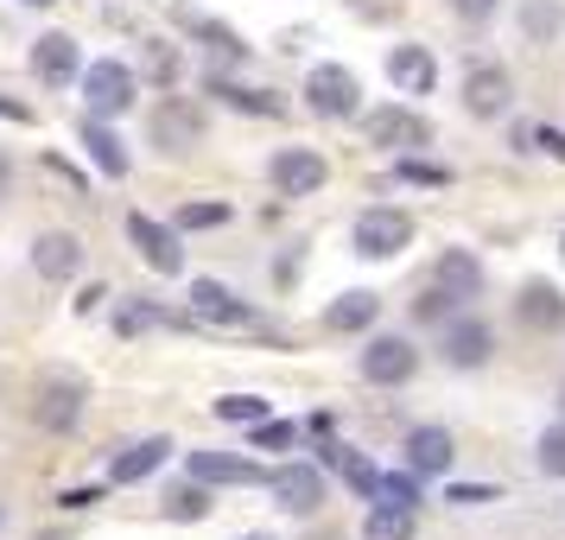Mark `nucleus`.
<instances>
[{"mask_svg":"<svg viewBox=\"0 0 565 540\" xmlns=\"http://www.w3.org/2000/svg\"><path fill=\"white\" fill-rule=\"evenodd\" d=\"M83 413H89V382L83 375H45L32 388V420L45 433H77Z\"/></svg>","mask_w":565,"mask_h":540,"instance_id":"f257e3e1","label":"nucleus"},{"mask_svg":"<svg viewBox=\"0 0 565 540\" xmlns=\"http://www.w3.org/2000/svg\"><path fill=\"white\" fill-rule=\"evenodd\" d=\"M83 103H89V115H103V121H115V115H128L134 96H140V83H134V71L121 64V57H96V64H83Z\"/></svg>","mask_w":565,"mask_h":540,"instance_id":"f03ea898","label":"nucleus"},{"mask_svg":"<svg viewBox=\"0 0 565 540\" xmlns=\"http://www.w3.org/2000/svg\"><path fill=\"white\" fill-rule=\"evenodd\" d=\"M362 103V83L350 64H311L306 71V108L324 115V121H350Z\"/></svg>","mask_w":565,"mask_h":540,"instance_id":"7ed1b4c3","label":"nucleus"},{"mask_svg":"<svg viewBox=\"0 0 565 540\" xmlns=\"http://www.w3.org/2000/svg\"><path fill=\"white\" fill-rule=\"evenodd\" d=\"M350 242H356V255H369V261H394L413 242V216L407 210H394V204H369L356 216Z\"/></svg>","mask_w":565,"mask_h":540,"instance_id":"20e7f679","label":"nucleus"},{"mask_svg":"<svg viewBox=\"0 0 565 540\" xmlns=\"http://www.w3.org/2000/svg\"><path fill=\"white\" fill-rule=\"evenodd\" d=\"M184 318H198V325H223V331H255L260 325L255 306H242L223 280H191V293H184Z\"/></svg>","mask_w":565,"mask_h":540,"instance_id":"39448f33","label":"nucleus"},{"mask_svg":"<svg viewBox=\"0 0 565 540\" xmlns=\"http://www.w3.org/2000/svg\"><path fill=\"white\" fill-rule=\"evenodd\" d=\"M147 128H153V147H166V153H191V147L204 140V108L191 103V96H159Z\"/></svg>","mask_w":565,"mask_h":540,"instance_id":"423d86ee","label":"nucleus"},{"mask_svg":"<svg viewBox=\"0 0 565 540\" xmlns=\"http://www.w3.org/2000/svg\"><path fill=\"white\" fill-rule=\"evenodd\" d=\"M128 242H134V255L147 261L153 274H184V242L172 223H159V216H147V210H134L128 216Z\"/></svg>","mask_w":565,"mask_h":540,"instance_id":"0eeeda50","label":"nucleus"},{"mask_svg":"<svg viewBox=\"0 0 565 540\" xmlns=\"http://www.w3.org/2000/svg\"><path fill=\"white\" fill-rule=\"evenodd\" d=\"M267 179H274L280 198H311V191H324L331 166H324V153H311V147H280V153L267 159Z\"/></svg>","mask_w":565,"mask_h":540,"instance_id":"6e6552de","label":"nucleus"},{"mask_svg":"<svg viewBox=\"0 0 565 540\" xmlns=\"http://www.w3.org/2000/svg\"><path fill=\"white\" fill-rule=\"evenodd\" d=\"M362 128H369V140L387 147V153H419V147H433V121L413 115V108H375Z\"/></svg>","mask_w":565,"mask_h":540,"instance_id":"1a4fd4ad","label":"nucleus"},{"mask_svg":"<svg viewBox=\"0 0 565 540\" xmlns=\"http://www.w3.org/2000/svg\"><path fill=\"white\" fill-rule=\"evenodd\" d=\"M184 470L210 489H248V484H267V470H260L248 452H191Z\"/></svg>","mask_w":565,"mask_h":540,"instance_id":"9d476101","label":"nucleus"},{"mask_svg":"<svg viewBox=\"0 0 565 540\" xmlns=\"http://www.w3.org/2000/svg\"><path fill=\"white\" fill-rule=\"evenodd\" d=\"M413 369H419V350H413L407 337H369V350H362V382L401 388Z\"/></svg>","mask_w":565,"mask_h":540,"instance_id":"9b49d317","label":"nucleus"},{"mask_svg":"<svg viewBox=\"0 0 565 540\" xmlns=\"http://www.w3.org/2000/svg\"><path fill=\"white\" fill-rule=\"evenodd\" d=\"M32 77L52 83V89H64V83L83 77V52L71 32H39V45H32Z\"/></svg>","mask_w":565,"mask_h":540,"instance_id":"f8f14e48","label":"nucleus"},{"mask_svg":"<svg viewBox=\"0 0 565 540\" xmlns=\"http://www.w3.org/2000/svg\"><path fill=\"white\" fill-rule=\"evenodd\" d=\"M267 489H274V502H280L286 515L324 509V477H318V464H280V470L267 477Z\"/></svg>","mask_w":565,"mask_h":540,"instance_id":"ddd939ff","label":"nucleus"},{"mask_svg":"<svg viewBox=\"0 0 565 540\" xmlns=\"http://www.w3.org/2000/svg\"><path fill=\"white\" fill-rule=\"evenodd\" d=\"M509 103H514L509 71H502V64H470V77H463V108L489 121V115H509Z\"/></svg>","mask_w":565,"mask_h":540,"instance_id":"4468645a","label":"nucleus"},{"mask_svg":"<svg viewBox=\"0 0 565 540\" xmlns=\"http://www.w3.org/2000/svg\"><path fill=\"white\" fill-rule=\"evenodd\" d=\"M32 267H39V280H77L83 267V242L71 230H45L32 235Z\"/></svg>","mask_w":565,"mask_h":540,"instance_id":"2eb2a0df","label":"nucleus"},{"mask_svg":"<svg viewBox=\"0 0 565 540\" xmlns=\"http://www.w3.org/2000/svg\"><path fill=\"white\" fill-rule=\"evenodd\" d=\"M166 458H172V438H166V433L134 438V445H121V452L108 458V484H140V477H153Z\"/></svg>","mask_w":565,"mask_h":540,"instance_id":"dca6fc26","label":"nucleus"},{"mask_svg":"<svg viewBox=\"0 0 565 540\" xmlns=\"http://www.w3.org/2000/svg\"><path fill=\"white\" fill-rule=\"evenodd\" d=\"M489 350H495V331H489L483 318H451L445 325V362L451 369H483Z\"/></svg>","mask_w":565,"mask_h":540,"instance_id":"f3484780","label":"nucleus"},{"mask_svg":"<svg viewBox=\"0 0 565 540\" xmlns=\"http://www.w3.org/2000/svg\"><path fill=\"white\" fill-rule=\"evenodd\" d=\"M77 140H83V153H89V166H96V172H103V179H128V147H121V134L108 128L103 115H89V121H83L77 128Z\"/></svg>","mask_w":565,"mask_h":540,"instance_id":"a211bd4d","label":"nucleus"},{"mask_svg":"<svg viewBox=\"0 0 565 540\" xmlns=\"http://www.w3.org/2000/svg\"><path fill=\"white\" fill-rule=\"evenodd\" d=\"M387 83H394L401 96H426L438 83L433 52H426V45H394V52H387Z\"/></svg>","mask_w":565,"mask_h":540,"instance_id":"6ab92c4d","label":"nucleus"},{"mask_svg":"<svg viewBox=\"0 0 565 540\" xmlns=\"http://www.w3.org/2000/svg\"><path fill=\"white\" fill-rule=\"evenodd\" d=\"M179 27L191 32V39H204V52H216L223 64H242V57H248L242 32H230L223 20H210V13H198V7H179Z\"/></svg>","mask_w":565,"mask_h":540,"instance_id":"aec40b11","label":"nucleus"},{"mask_svg":"<svg viewBox=\"0 0 565 540\" xmlns=\"http://www.w3.org/2000/svg\"><path fill=\"white\" fill-rule=\"evenodd\" d=\"M401 452H407V470H419V477L451 470V433H445V426H413Z\"/></svg>","mask_w":565,"mask_h":540,"instance_id":"412c9836","label":"nucleus"},{"mask_svg":"<svg viewBox=\"0 0 565 540\" xmlns=\"http://www.w3.org/2000/svg\"><path fill=\"white\" fill-rule=\"evenodd\" d=\"M514 318H521L527 331H559L565 325V299L546 280H527L521 286V299H514Z\"/></svg>","mask_w":565,"mask_h":540,"instance_id":"4be33fe9","label":"nucleus"},{"mask_svg":"<svg viewBox=\"0 0 565 540\" xmlns=\"http://www.w3.org/2000/svg\"><path fill=\"white\" fill-rule=\"evenodd\" d=\"M438 286H445L451 299H477V293H483V267L463 255V248H451V255H438Z\"/></svg>","mask_w":565,"mask_h":540,"instance_id":"5701e85b","label":"nucleus"},{"mask_svg":"<svg viewBox=\"0 0 565 540\" xmlns=\"http://www.w3.org/2000/svg\"><path fill=\"white\" fill-rule=\"evenodd\" d=\"M375 311H382V299L356 286V293H343V299L324 311V325H331V331H369V325H375Z\"/></svg>","mask_w":565,"mask_h":540,"instance_id":"b1692460","label":"nucleus"},{"mask_svg":"<svg viewBox=\"0 0 565 540\" xmlns=\"http://www.w3.org/2000/svg\"><path fill=\"white\" fill-rule=\"evenodd\" d=\"M413 509H401V502H375L369 509V521H362V540H413Z\"/></svg>","mask_w":565,"mask_h":540,"instance_id":"393cba45","label":"nucleus"},{"mask_svg":"<svg viewBox=\"0 0 565 540\" xmlns=\"http://www.w3.org/2000/svg\"><path fill=\"white\" fill-rule=\"evenodd\" d=\"M210 96H223L230 108H242V115H280V96H267V89H242V83L230 77H204Z\"/></svg>","mask_w":565,"mask_h":540,"instance_id":"a878e982","label":"nucleus"},{"mask_svg":"<svg viewBox=\"0 0 565 540\" xmlns=\"http://www.w3.org/2000/svg\"><path fill=\"white\" fill-rule=\"evenodd\" d=\"M521 32H527L534 45L559 39V32H565V7H559V0H527V7H521Z\"/></svg>","mask_w":565,"mask_h":540,"instance_id":"bb28decb","label":"nucleus"},{"mask_svg":"<svg viewBox=\"0 0 565 540\" xmlns=\"http://www.w3.org/2000/svg\"><path fill=\"white\" fill-rule=\"evenodd\" d=\"M166 515H172V521H204L210 515V484H198V477L179 484L172 496H166Z\"/></svg>","mask_w":565,"mask_h":540,"instance_id":"cd10ccee","label":"nucleus"},{"mask_svg":"<svg viewBox=\"0 0 565 540\" xmlns=\"http://www.w3.org/2000/svg\"><path fill=\"white\" fill-rule=\"evenodd\" d=\"M216 420H230V426H260V420H274L260 394H223L216 401Z\"/></svg>","mask_w":565,"mask_h":540,"instance_id":"c85d7f7f","label":"nucleus"},{"mask_svg":"<svg viewBox=\"0 0 565 540\" xmlns=\"http://www.w3.org/2000/svg\"><path fill=\"white\" fill-rule=\"evenodd\" d=\"M375 502H401V509H419V470H387Z\"/></svg>","mask_w":565,"mask_h":540,"instance_id":"c756f323","label":"nucleus"},{"mask_svg":"<svg viewBox=\"0 0 565 540\" xmlns=\"http://www.w3.org/2000/svg\"><path fill=\"white\" fill-rule=\"evenodd\" d=\"M248 438H255V452H286L299 438V426L292 420H260V426H248Z\"/></svg>","mask_w":565,"mask_h":540,"instance_id":"7c9ffc66","label":"nucleus"},{"mask_svg":"<svg viewBox=\"0 0 565 540\" xmlns=\"http://www.w3.org/2000/svg\"><path fill=\"white\" fill-rule=\"evenodd\" d=\"M216 223H230V204H184L179 210V230H216Z\"/></svg>","mask_w":565,"mask_h":540,"instance_id":"2f4dec72","label":"nucleus"},{"mask_svg":"<svg viewBox=\"0 0 565 540\" xmlns=\"http://www.w3.org/2000/svg\"><path fill=\"white\" fill-rule=\"evenodd\" d=\"M540 470H546V477H565V426L540 433Z\"/></svg>","mask_w":565,"mask_h":540,"instance_id":"473e14b6","label":"nucleus"},{"mask_svg":"<svg viewBox=\"0 0 565 540\" xmlns=\"http://www.w3.org/2000/svg\"><path fill=\"white\" fill-rule=\"evenodd\" d=\"M394 172H401L407 184H445V179H451L445 166H426V159H413V153H401V166H394Z\"/></svg>","mask_w":565,"mask_h":540,"instance_id":"72a5a7b5","label":"nucleus"},{"mask_svg":"<svg viewBox=\"0 0 565 540\" xmlns=\"http://www.w3.org/2000/svg\"><path fill=\"white\" fill-rule=\"evenodd\" d=\"M147 71H153V83H179V52L172 45H147Z\"/></svg>","mask_w":565,"mask_h":540,"instance_id":"f704fd0d","label":"nucleus"},{"mask_svg":"<svg viewBox=\"0 0 565 540\" xmlns=\"http://www.w3.org/2000/svg\"><path fill=\"white\" fill-rule=\"evenodd\" d=\"M445 502H451V509H483V502H495V489L489 484H451Z\"/></svg>","mask_w":565,"mask_h":540,"instance_id":"c9c22d12","label":"nucleus"},{"mask_svg":"<svg viewBox=\"0 0 565 540\" xmlns=\"http://www.w3.org/2000/svg\"><path fill=\"white\" fill-rule=\"evenodd\" d=\"M495 7H502V0H451V13H458V20H470V27H483Z\"/></svg>","mask_w":565,"mask_h":540,"instance_id":"e433bc0d","label":"nucleus"},{"mask_svg":"<svg viewBox=\"0 0 565 540\" xmlns=\"http://www.w3.org/2000/svg\"><path fill=\"white\" fill-rule=\"evenodd\" d=\"M103 299H108V286L89 280V286L77 293V299H71V311H77V318H89V311H103Z\"/></svg>","mask_w":565,"mask_h":540,"instance_id":"4c0bfd02","label":"nucleus"},{"mask_svg":"<svg viewBox=\"0 0 565 540\" xmlns=\"http://www.w3.org/2000/svg\"><path fill=\"white\" fill-rule=\"evenodd\" d=\"M534 147L540 153H553V159H565V134L559 128H534Z\"/></svg>","mask_w":565,"mask_h":540,"instance_id":"58836bf2","label":"nucleus"},{"mask_svg":"<svg viewBox=\"0 0 565 540\" xmlns=\"http://www.w3.org/2000/svg\"><path fill=\"white\" fill-rule=\"evenodd\" d=\"M103 502V489H64V509H96Z\"/></svg>","mask_w":565,"mask_h":540,"instance_id":"ea45409f","label":"nucleus"},{"mask_svg":"<svg viewBox=\"0 0 565 540\" xmlns=\"http://www.w3.org/2000/svg\"><path fill=\"white\" fill-rule=\"evenodd\" d=\"M0 121H20V128H26L32 108H26V103H7V96H0Z\"/></svg>","mask_w":565,"mask_h":540,"instance_id":"a19ab883","label":"nucleus"},{"mask_svg":"<svg viewBox=\"0 0 565 540\" xmlns=\"http://www.w3.org/2000/svg\"><path fill=\"white\" fill-rule=\"evenodd\" d=\"M7 184H13V159L0 153V198H7Z\"/></svg>","mask_w":565,"mask_h":540,"instance_id":"79ce46f5","label":"nucleus"},{"mask_svg":"<svg viewBox=\"0 0 565 540\" xmlns=\"http://www.w3.org/2000/svg\"><path fill=\"white\" fill-rule=\"evenodd\" d=\"M559 420H565V382H559Z\"/></svg>","mask_w":565,"mask_h":540,"instance_id":"37998d69","label":"nucleus"},{"mask_svg":"<svg viewBox=\"0 0 565 540\" xmlns=\"http://www.w3.org/2000/svg\"><path fill=\"white\" fill-rule=\"evenodd\" d=\"M242 540H274V534H242Z\"/></svg>","mask_w":565,"mask_h":540,"instance_id":"c03bdc74","label":"nucleus"},{"mask_svg":"<svg viewBox=\"0 0 565 540\" xmlns=\"http://www.w3.org/2000/svg\"><path fill=\"white\" fill-rule=\"evenodd\" d=\"M26 7H52V0H26Z\"/></svg>","mask_w":565,"mask_h":540,"instance_id":"a18cd8bd","label":"nucleus"},{"mask_svg":"<svg viewBox=\"0 0 565 540\" xmlns=\"http://www.w3.org/2000/svg\"><path fill=\"white\" fill-rule=\"evenodd\" d=\"M559 255H565V230H559Z\"/></svg>","mask_w":565,"mask_h":540,"instance_id":"49530a36","label":"nucleus"},{"mask_svg":"<svg viewBox=\"0 0 565 540\" xmlns=\"http://www.w3.org/2000/svg\"><path fill=\"white\" fill-rule=\"evenodd\" d=\"M45 540H57V534H45Z\"/></svg>","mask_w":565,"mask_h":540,"instance_id":"de8ad7c7","label":"nucleus"}]
</instances>
